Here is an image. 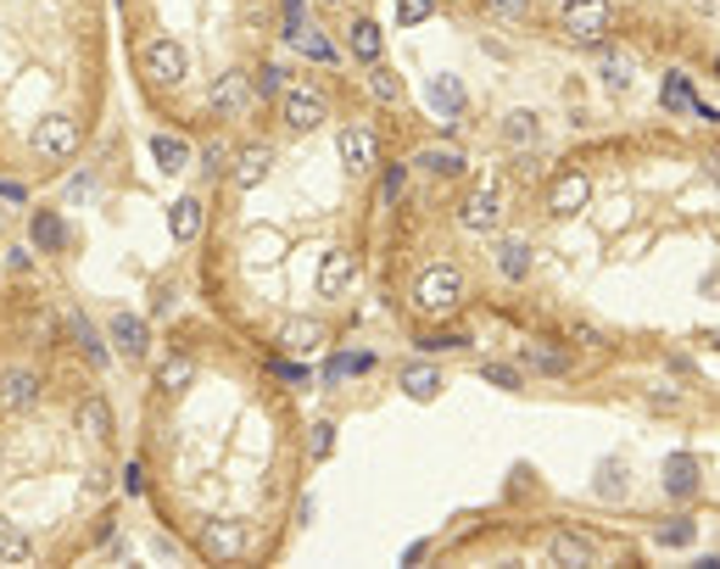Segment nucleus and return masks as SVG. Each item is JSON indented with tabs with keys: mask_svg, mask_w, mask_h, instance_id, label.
I'll list each match as a JSON object with an SVG mask.
<instances>
[{
	"mask_svg": "<svg viewBox=\"0 0 720 569\" xmlns=\"http://www.w3.org/2000/svg\"><path fill=\"white\" fill-rule=\"evenodd\" d=\"M73 341L84 346V357H90L95 368H106V346H101V335L90 330V319H73Z\"/></svg>",
	"mask_w": 720,
	"mask_h": 569,
	"instance_id": "nucleus-34",
	"label": "nucleus"
},
{
	"mask_svg": "<svg viewBox=\"0 0 720 569\" xmlns=\"http://www.w3.org/2000/svg\"><path fill=\"white\" fill-rule=\"evenodd\" d=\"M330 430H335V424H313V458H330V441H335Z\"/></svg>",
	"mask_w": 720,
	"mask_h": 569,
	"instance_id": "nucleus-44",
	"label": "nucleus"
},
{
	"mask_svg": "<svg viewBox=\"0 0 720 569\" xmlns=\"http://www.w3.org/2000/svg\"><path fill=\"white\" fill-rule=\"evenodd\" d=\"M665 491H671V497H693V491H698V464H693L687 453H676V458L665 464Z\"/></svg>",
	"mask_w": 720,
	"mask_h": 569,
	"instance_id": "nucleus-23",
	"label": "nucleus"
},
{
	"mask_svg": "<svg viewBox=\"0 0 720 569\" xmlns=\"http://www.w3.org/2000/svg\"><path fill=\"white\" fill-rule=\"evenodd\" d=\"M609 29H615V7H609V0H570V7H564V34L575 45H604Z\"/></svg>",
	"mask_w": 720,
	"mask_h": 569,
	"instance_id": "nucleus-2",
	"label": "nucleus"
},
{
	"mask_svg": "<svg viewBox=\"0 0 720 569\" xmlns=\"http://www.w3.org/2000/svg\"><path fill=\"white\" fill-rule=\"evenodd\" d=\"M202 218H207V207H202L196 196L173 202V213H168V229H173V240H196V235H202Z\"/></svg>",
	"mask_w": 720,
	"mask_h": 569,
	"instance_id": "nucleus-20",
	"label": "nucleus"
},
{
	"mask_svg": "<svg viewBox=\"0 0 720 569\" xmlns=\"http://www.w3.org/2000/svg\"><path fill=\"white\" fill-rule=\"evenodd\" d=\"M279 90H285V68H274V61H268V68L252 79V95H258V101H268V95H279Z\"/></svg>",
	"mask_w": 720,
	"mask_h": 569,
	"instance_id": "nucleus-38",
	"label": "nucleus"
},
{
	"mask_svg": "<svg viewBox=\"0 0 720 569\" xmlns=\"http://www.w3.org/2000/svg\"><path fill=\"white\" fill-rule=\"evenodd\" d=\"M252 547V531L240 525V520H213L207 531H202V553L207 558H240Z\"/></svg>",
	"mask_w": 720,
	"mask_h": 569,
	"instance_id": "nucleus-6",
	"label": "nucleus"
},
{
	"mask_svg": "<svg viewBox=\"0 0 720 569\" xmlns=\"http://www.w3.org/2000/svg\"><path fill=\"white\" fill-rule=\"evenodd\" d=\"M503 140H508V146H519V151H525V146H536V140H542V117H536L530 106H514V112L503 117Z\"/></svg>",
	"mask_w": 720,
	"mask_h": 569,
	"instance_id": "nucleus-15",
	"label": "nucleus"
},
{
	"mask_svg": "<svg viewBox=\"0 0 720 569\" xmlns=\"http://www.w3.org/2000/svg\"><path fill=\"white\" fill-rule=\"evenodd\" d=\"M28 558H34L28 536H23L12 520H0V564H28Z\"/></svg>",
	"mask_w": 720,
	"mask_h": 569,
	"instance_id": "nucleus-26",
	"label": "nucleus"
},
{
	"mask_svg": "<svg viewBox=\"0 0 720 569\" xmlns=\"http://www.w3.org/2000/svg\"><path fill=\"white\" fill-rule=\"evenodd\" d=\"M402 179H408V168L397 162V168L386 173V184H380V202H397V196H402Z\"/></svg>",
	"mask_w": 720,
	"mask_h": 569,
	"instance_id": "nucleus-41",
	"label": "nucleus"
},
{
	"mask_svg": "<svg viewBox=\"0 0 720 569\" xmlns=\"http://www.w3.org/2000/svg\"><path fill=\"white\" fill-rule=\"evenodd\" d=\"M79 430H84L90 441H106V435H112V408H106L101 397H84V402H79Z\"/></svg>",
	"mask_w": 720,
	"mask_h": 569,
	"instance_id": "nucleus-22",
	"label": "nucleus"
},
{
	"mask_svg": "<svg viewBox=\"0 0 720 569\" xmlns=\"http://www.w3.org/2000/svg\"><path fill=\"white\" fill-rule=\"evenodd\" d=\"M191 379H196V363H191V357H168V363L157 368V386H162V391H185Z\"/></svg>",
	"mask_w": 720,
	"mask_h": 569,
	"instance_id": "nucleus-29",
	"label": "nucleus"
},
{
	"mask_svg": "<svg viewBox=\"0 0 720 569\" xmlns=\"http://www.w3.org/2000/svg\"><path fill=\"white\" fill-rule=\"evenodd\" d=\"M357 280V263H352V251H324V263H319V296H346V285Z\"/></svg>",
	"mask_w": 720,
	"mask_h": 569,
	"instance_id": "nucleus-9",
	"label": "nucleus"
},
{
	"mask_svg": "<svg viewBox=\"0 0 720 569\" xmlns=\"http://www.w3.org/2000/svg\"><path fill=\"white\" fill-rule=\"evenodd\" d=\"M268 168H274V151L268 146H247V151L235 157V184L240 190H258L268 179Z\"/></svg>",
	"mask_w": 720,
	"mask_h": 569,
	"instance_id": "nucleus-12",
	"label": "nucleus"
},
{
	"mask_svg": "<svg viewBox=\"0 0 720 569\" xmlns=\"http://www.w3.org/2000/svg\"><path fill=\"white\" fill-rule=\"evenodd\" d=\"M185 73H191V56H185L179 39H151L146 45V79L151 84H185Z\"/></svg>",
	"mask_w": 720,
	"mask_h": 569,
	"instance_id": "nucleus-4",
	"label": "nucleus"
},
{
	"mask_svg": "<svg viewBox=\"0 0 720 569\" xmlns=\"http://www.w3.org/2000/svg\"><path fill=\"white\" fill-rule=\"evenodd\" d=\"M279 112H285V123H290V129H324V117H330L324 95H319V90H308V84H290V90H279Z\"/></svg>",
	"mask_w": 720,
	"mask_h": 569,
	"instance_id": "nucleus-5",
	"label": "nucleus"
},
{
	"mask_svg": "<svg viewBox=\"0 0 720 569\" xmlns=\"http://www.w3.org/2000/svg\"><path fill=\"white\" fill-rule=\"evenodd\" d=\"M498 269H503L508 280H525V274H530V246H525V240H503V246H498Z\"/></svg>",
	"mask_w": 720,
	"mask_h": 569,
	"instance_id": "nucleus-27",
	"label": "nucleus"
},
{
	"mask_svg": "<svg viewBox=\"0 0 720 569\" xmlns=\"http://www.w3.org/2000/svg\"><path fill=\"white\" fill-rule=\"evenodd\" d=\"M464 229H475V235H487V229H498V218H503V202H498V184H475L469 190V202H464Z\"/></svg>",
	"mask_w": 720,
	"mask_h": 569,
	"instance_id": "nucleus-7",
	"label": "nucleus"
},
{
	"mask_svg": "<svg viewBox=\"0 0 720 569\" xmlns=\"http://www.w3.org/2000/svg\"><path fill=\"white\" fill-rule=\"evenodd\" d=\"M279 341H285V352H296V357H313V352L330 341V330H324L319 319H290V325L279 330Z\"/></svg>",
	"mask_w": 720,
	"mask_h": 569,
	"instance_id": "nucleus-10",
	"label": "nucleus"
},
{
	"mask_svg": "<svg viewBox=\"0 0 720 569\" xmlns=\"http://www.w3.org/2000/svg\"><path fill=\"white\" fill-rule=\"evenodd\" d=\"M436 12V0H397V23L402 29H413V23H425Z\"/></svg>",
	"mask_w": 720,
	"mask_h": 569,
	"instance_id": "nucleus-37",
	"label": "nucleus"
},
{
	"mask_svg": "<svg viewBox=\"0 0 720 569\" xmlns=\"http://www.w3.org/2000/svg\"><path fill=\"white\" fill-rule=\"evenodd\" d=\"M525 363H530V368H542V374H564V368H570V357L553 352V346H525Z\"/></svg>",
	"mask_w": 720,
	"mask_h": 569,
	"instance_id": "nucleus-35",
	"label": "nucleus"
},
{
	"mask_svg": "<svg viewBox=\"0 0 720 569\" xmlns=\"http://www.w3.org/2000/svg\"><path fill=\"white\" fill-rule=\"evenodd\" d=\"M79 146H84V135H79V123H73L68 112H50V117L34 123V151H39V157L68 162V157H79Z\"/></svg>",
	"mask_w": 720,
	"mask_h": 569,
	"instance_id": "nucleus-3",
	"label": "nucleus"
},
{
	"mask_svg": "<svg viewBox=\"0 0 720 569\" xmlns=\"http://www.w3.org/2000/svg\"><path fill=\"white\" fill-rule=\"evenodd\" d=\"M586 196H592L586 173H564V179L553 184V213H559V218H575V213L586 207Z\"/></svg>",
	"mask_w": 720,
	"mask_h": 569,
	"instance_id": "nucleus-14",
	"label": "nucleus"
},
{
	"mask_svg": "<svg viewBox=\"0 0 720 569\" xmlns=\"http://www.w3.org/2000/svg\"><path fill=\"white\" fill-rule=\"evenodd\" d=\"M252 101H258V95H252V79H247V73H224V79L213 84V112H218V117H247Z\"/></svg>",
	"mask_w": 720,
	"mask_h": 569,
	"instance_id": "nucleus-8",
	"label": "nucleus"
},
{
	"mask_svg": "<svg viewBox=\"0 0 720 569\" xmlns=\"http://www.w3.org/2000/svg\"><path fill=\"white\" fill-rule=\"evenodd\" d=\"M39 397V379L28 368H12V374H0V408H28Z\"/></svg>",
	"mask_w": 720,
	"mask_h": 569,
	"instance_id": "nucleus-16",
	"label": "nucleus"
},
{
	"mask_svg": "<svg viewBox=\"0 0 720 569\" xmlns=\"http://www.w3.org/2000/svg\"><path fill=\"white\" fill-rule=\"evenodd\" d=\"M419 168L436 173V179H458V173H464V151H453V146H431V151H419Z\"/></svg>",
	"mask_w": 720,
	"mask_h": 569,
	"instance_id": "nucleus-24",
	"label": "nucleus"
},
{
	"mask_svg": "<svg viewBox=\"0 0 720 569\" xmlns=\"http://www.w3.org/2000/svg\"><path fill=\"white\" fill-rule=\"evenodd\" d=\"M487 379H492V386H503V391H519V374L508 363H487Z\"/></svg>",
	"mask_w": 720,
	"mask_h": 569,
	"instance_id": "nucleus-40",
	"label": "nucleus"
},
{
	"mask_svg": "<svg viewBox=\"0 0 720 569\" xmlns=\"http://www.w3.org/2000/svg\"><path fill=\"white\" fill-rule=\"evenodd\" d=\"M346 45H352V56H357V61H380V50H386V34H380V23L357 18V23H352V34H346Z\"/></svg>",
	"mask_w": 720,
	"mask_h": 569,
	"instance_id": "nucleus-19",
	"label": "nucleus"
},
{
	"mask_svg": "<svg viewBox=\"0 0 720 569\" xmlns=\"http://www.w3.org/2000/svg\"><path fill=\"white\" fill-rule=\"evenodd\" d=\"M34 246L39 251H62V218H56V213H34Z\"/></svg>",
	"mask_w": 720,
	"mask_h": 569,
	"instance_id": "nucleus-31",
	"label": "nucleus"
},
{
	"mask_svg": "<svg viewBox=\"0 0 720 569\" xmlns=\"http://www.w3.org/2000/svg\"><path fill=\"white\" fill-rule=\"evenodd\" d=\"M202 162H207V168H213V173H218V168H224V162H229V151H224V146H218V140H213V146H207V151H202Z\"/></svg>",
	"mask_w": 720,
	"mask_h": 569,
	"instance_id": "nucleus-47",
	"label": "nucleus"
},
{
	"mask_svg": "<svg viewBox=\"0 0 720 569\" xmlns=\"http://www.w3.org/2000/svg\"><path fill=\"white\" fill-rule=\"evenodd\" d=\"M369 68H375V73H369V90H375V101H386V106H402V95H408V90H402V79H397L391 68H380V61H369Z\"/></svg>",
	"mask_w": 720,
	"mask_h": 569,
	"instance_id": "nucleus-30",
	"label": "nucleus"
},
{
	"mask_svg": "<svg viewBox=\"0 0 720 569\" xmlns=\"http://www.w3.org/2000/svg\"><path fill=\"white\" fill-rule=\"evenodd\" d=\"M324 7H341V0H324Z\"/></svg>",
	"mask_w": 720,
	"mask_h": 569,
	"instance_id": "nucleus-50",
	"label": "nucleus"
},
{
	"mask_svg": "<svg viewBox=\"0 0 720 569\" xmlns=\"http://www.w3.org/2000/svg\"><path fill=\"white\" fill-rule=\"evenodd\" d=\"M402 391H408L413 402H431V397H442V374H436L431 363H408V368H402Z\"/></svg>",
	"mask_w": 720,
	"mask_h": 569,
	"instance_id": "nucleus-18",
	"label": "nucleus"
},
{
	"mask_svg": "<svg viewBox=\"0 0 720 569\" xmlns=\"http://www.w3.org/2000/svg\"><path fill=\"white\" fill-rule=\"evenodd\" d=\"M553 558H559V564H592L597 547H592L586 536H575V531H559V536H553Z\"/></svg>",
	"mask_w": 720,
	"mask_h": 569,
	"instance_id": "nucleus-25",
	"label": "nucleus"
},
{
	"mask_svg": "<svg viewBox=\"0 0 720 569\" xmlns=\"http://www.w3.org/2000/svg\"><path fill=\"white\" fill-rule=\"evenodd\" d=\"M570 335H575V341H586V346H604V330H597V325H575Z\"/></svg>",
	"mask_w": 720,
	"mask_h": 569,
	"instance_id": "nucleus-46",
	"label": "nucleus"
},
{
	"mask_svg": "<svg viewBox=\"0 0 720 569\" xmlns=\"http://www.w3.org/2000/svg\"><path fill=\"white\" fill-rule=\"evenodd\" d=\"M693 542V525H671V531H659V547H687Z\"/></svg>",
	"mask_w": 720,
	"mask_h": 569,
	"instance_id": "nucleus-42",
	"label": "nucleus"
},
{
	"mask_svg": "<svg viewBox=\"0 0 720 569\" xmlns=\"http://www.w3.org/2000/svg\"><path fill=\"white\" fill-rule=\"evenodd\" d=\"M151 157H157V162H162L168 173H179V168L191 162V146L179 140V135H157V140H151Z\"/></svg>",
	"mask_w": 720,
	"mask_h": 569,
	"instance_id": "nucleus-28",
	"label": "nucleus"
},
{
	"mask_svg": "<svg viewBox=\"0 0 720 569\" xmlns=\"http://www.w3.org/2000/svg\"><path fill=\"white\" fill-rule=\"evenodd\" d=\"M626 464H604V469H597V497H604V502H615V497H626Z\"/></svg>",
	"mask_w": 720,
	"mask_h": 569,
	"instance_id": "nucleus-32",
	"label": "nucleus"
},
{
	"mask_svg": "<svg viewBox=\"0 0 720 569\" xmlns=\"http://www.w3.org/2000/svg\"><path fill=\"white\" fill-rule=\"evenodd\" d=\"M296 45H302L313 61H335V45H330L324 34H313V29H302V34H296Z\"/></svg>",
	"mask_w": 720,
	"mask_h": 569,
	"instance_id": "nucleus-39",
	"label": "nucleus"
},
{
	"mask_svg": "<svg viewBox=\"0 0 720 569\" xmlns=\"http://www.w3.org/2000/svg\"><path fill=\"white\" fill-rule=\"evenodd\" d=\"M112 341H117V352H129V357H146V352H151L146 319H135V312H117V319H112Z\"/></svg>",
	"mask_w": 720,
	"mask_h": 569,
	"instance_id": "nucleus-13",
	"label": "nucleus"
},
{
	"mask_svg": "<svg viewBox=\"0 0 720 569\" xmlns=\"http://www.w3.org/2000/svg\"><path fill=\"white\" fill-rule=\"evenodd\" d=\"M698 12H709V18H715V0H698Z\"/></svg>",
	"mask_w": 720,
	"mask_h": 569,
	"instance_id": "nucleus-49",
	"label": "nucleus"
},
{
	"mask_svg": "<svg viewBox=\"0 0 720 569\" xmlns=\"http://www.w3.org/2000/svg\"><path fill=\"white\" fill-rule=\"evenodd\" d=\"M597 73H604V90H609V95H626V90H631V79H637V61H631L626 50H609Z\"/></svg>",
	"mask_w": 720,
	"mask_h": 569,
	"instance_id": "nucleus-21",
	"label": "nucleus"
},
{
	"mask_svg": "<svg viewBox=\"0 0 720 569\" xmlns=\"http://www.w3.org/2000/svg\"><path fill=\"white\" fill-rule=\"evenodd\" d=\"M458 301H464V274H458L453 263H436V269L419 274V285H413V307L425 312V319H442V312H453Z\"/></svg>",
	"mask_w": 720,
	"mask_h": 569,
	"instance_id": "nucleus-1",
	"label": "nucleus"
},
{
	"mask_svg": "<svg viewBox=\"0 0 720 569\" xmlns=\"http://www.w3.org/2000/svg\"><path fill=\"white\" fill-rule=\"evenodd\" d=\"M419 346H425V352H442V346H469V335H425Z\"/></svg>",
	"mask_w": 720,
	"mask_h": 569,
	"instance_id": "nucleus-45",
	"label": "nucleus"
},
{
	"mask_svg": "<svg viewBox=\"0 0 720 569\" xmlns=\"http://www.w3.org/2000/svg\"><path fill=\"white\" fill-rule=\"evenodd\" d=\"M431 106L442 112V123H458V112H464V84H458L453 73H436V79H431Z\"/></svg>",
	"mask_w": 720,
	"mask_h": 569,
	"instance_id": "nucleus-17",
	"label": "nucleus"
},
{
	"mask_svg": "<svg viewBox=\"0 0 720 569\" xmlns=\"http://www.w3.org/2000/svg\"><path fill=\"white\" fill-rule=\"evenodd\" d=\"M375 157H380V146H375L369 129H341V162H346L352 173H369Z\"/></svg>",
	"mask_w": 720,
	"mask_h": 569,
	"instance_id": "nucleus-11",
	"label": "nucleus"
},
{
	"mask_svg": "<svg viewBox=\"0 0 720 569\" xmlns=\"http://www.w3.org/2000/svg\"><path fill=\"white\" fill-rule=\"evenodd\" d=\"M375 357L369 352H341V357H330V379H352V374H364Z\"/></svg>",
	"mask_w": 720,
	"mask_h": 569,
	"instance_id": "nucleus-36",
	"label": "nucleus"
},
{
	"mask_svg": "<svg viewBox=\"0 0 720 569\" xmlns=\"http://www.w3.org/2000/svg\"><path fill=\"white\" fill-rule=\"evenodd\" d=\"M659 101H665L671 112H687V106H693V84H687V73H671L665 90H659Z\"/></svg>",
	"mask_w": 720,
	"mask_h": 569,
	"instance_id": "nucleus-33",
	"label": "nucleus"
},
{
	"mask_svg": "<svg viewBox=\"0 0 720 569\" xmlns=\"http://www.w3.org/2000/svg\"><path fill=\"white\" fill-rule=\"evenodd\" d=\"M124 486H129V497H140V486H146V480H140V469H135V464L124 469Z\"/></svg>",
	"mask_w": 720,
	"mask_h": 569,
	"instance_id": "nucleus-48",
	"label": "nucleus"
},
{
	"mask_svg": "<svg viewBox=\"0 0 720 569\" xmlns=\"http://www.w3.org/2000/svg\"><path fill=\"white\" fill-rule=\"evenodd\" d=\"M487 7H492L498 18H525V12H530V0H487Z\"/></svg>",
	"mask_w": 720,
	"mask_h": 569,
	"instance_id": "nucleus-43",
	"label": "nucleus"
}]
</instances>
